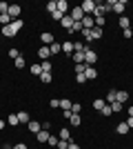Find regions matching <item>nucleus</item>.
<instances>
[{"instance_id":"nucleus-1","label":"nucleus","mask_w":133,"mask_h":149,"mask_svg":"<svg viewBox=\"0 0 133 149\" xmlns=\"http://www.w3.org/2000/svg\"><path fill=\"white\" fill-rule=\"evenodd\" d=\"M25 27V20L22 18H18V20H13L11 25H5V27H0V36L2 38H13L16 33H18L20 29Z\"/></svg>"},{"instance_id":"nucleus-2","label":"nucleus","mask_w":133,"mask_h":149,"mask_svg":"<svg viewBox=\"0 0 133 149\" xmlns=\"http://www.w3.org/2000/svg\"><path fill=\"white\" fill-rule=\"evenodd\" d=\"M95 62H98V54H95V51L89 47V49L84 51V65H87V67H93Z\"/></svg>"},{"instance_id":"nucleus-3","label":"nucleus","mask_w":133,"mask_h":149,"mask_svg":"<svg viewBox=\"0 0 133 149\" xmlns=\"http://www.w3.org/2000/svg\"><path fill=\"white\" fill-rule=\"evenodd\" d=\"M80 9H82L84 16H93V11H95V0H84L82 5H80Z\"/></svg>"},{"instance_id":"nucleus-4","label":"nucleus","mask_w":133,"mask_h":149,"mask_svg":"<svg viewBox=\"0 0 133 149\" xmlns=\"http://www.w3.org/2000/svg\"><path fill=\"white\" fill-rule=\"evenodd\" d=\"M124 9H127V0H115L113 7H111V11H115L118 16H122V13H124Z\"/></svg>"},{"instance_id":"nucleus-5","label":"nucleus","mask_w":133,"mask_h":149,"mask_svg":"<svg viewBox=\"0 0 133 149\" xmlns=\"http://www.w3.org/2000/svg\"><path fill=\"white\" fill-rule=\"evenodd\" d=\"M69 16L73 18V22H82V18H84V13H82V9H80V7H71Z\"/></svg>"},{"instance_id":"nucleus-6","label":"nucleus","mask_w":133,"mask_h":149,"mask_svg":"<svg viewBox=\"0 0 133 149\" xmlns=\"http://www.w3.org/2000/svg\"><path fill=\"white\" fill-rule=\"evenodd\" d=\"M9 18L11 20H18L20 18V13H22V9H20V5H9Z\"/></svg>"},{"instance_id":"nucleus-7","label":"nucleus","mask_w":133,"mask_h":149,"mask_svg":"<svg viewBox=\"0 0 133 149\" xmlns=\"http://www.w3.org/2000/svg\"><path fill=\"white\" fill-rule=\"evenodd\" d=\"M73 25H76V22H73V18H71L69 13H67V16H64V18L60 20V27H62V29H67V31H71V29H73Z\"/></svg>"},{"instance_id":"nucleus-8","label":"nucleus","mask_w":133,"mask_h":149,"mask_svg":"<svg viewBox=\"0 0 133 149\" xmlns=\"http://www.w3.org/2000/svg\"><path fill=\"white\" fill-rule=\"evenodd\" d=\"M40 40H42V42L47 45V47L56 42V40H53V33H51V31H42V33H40Z\"/></svg>"},{"instance_id":"nucleus-9","label":"nucleus","mask_w":133,"mask_h":149,"mask_svg":"<svg viewBox=\"0 0 133 149\" xmlns=\"http://www.w3.org/2000/svg\"><path fill=\"white\" fill-rule=\"evenodd\" d=\"M38 58H40V60H49V58H51V51H49L47 45H42V47L38 49Z\"/></svg>"},{"instance_id":"nucleus-10","label":"nucleus","mask_w":133,"mask_h":149,"mask_svg":"<svg viewBox=\"0 0 133 149\" xmlns=\"http://www.w3.org/2000/svg\"><path fill=\"white\" fill-rule=\"evenodd\" d=\"M93 27H95L93 16H84V18H82V29H93Z\"/></svg>"},{"instance_id":"nucleus-11","label":"nucleus","mask_w":133,"mask_h":149,"mask_svg":"<svg viewBox=\"0 0 133 149\" xmlns=\"http://www.w3.org/2000/svg\"><path fill=\"white\" fill-rule=\"evenodd\" d=\"M80 123H82V116H80V113H73V111H71L69 125H71V127H80Z\"/></svg>"},{"instance_id":"nucleus-12","label":"nucleus","mask_w":133,"mask_h":149,"mask_svg":"<svg viewBox=\"0 0 133 149\" xmlns=\"http://www.w3.org/2000/svg\"><path fill=\"white\" fill-rule=\"evenodd\" d=\"M49 129H42V131H38V134H36V140H38V143H47V140H49Z\"/></svg>"},{"instance_id":"nucleus-13","label":"nucleus","mask_w":133,"mask_h":149,"mask_svg":"<svg viewBox=\"0 0 133 149\" xmlns=\"http://www.w3.org/2000/svg\"><path fill=\"white\" fill-rule=\"evenodd\" d=\"M27 127H29V131H31V134H38V131H42V123H38V120H31Z\"/></svg>"},{"instance_id":"nucleus-14","label":"nucleus","mask_w":133,"mask_h":149,"mask_svg":"<svg viewBox=\"0 0 133 149\" xmlns=\"http://www.w3.org/2000/svg\"><path fill=\"white\" fill-rule=\"evenodd\" d=\"M58 11H60V13H64V16H67V11H71L69 2H67V0H58Z\"/></svg>"},{"instance_id":"nucleus-15","label":"nucleus","mask_w":133,"mask_h":149,"mask_svg":"<svg viewBox=\"0 0 133 149\" xmlns=\"http://www.w3.org/2000/svg\"><path fill=\"white\" fill-rule=\"evenodd\" d=\"M18 120H20V125H29V123H31L29 111H18Z\"/></svg>"},{"instance_id":"nucleus-16","label":"nucleus","mask_w":133,"mask_h":149,"mask_svg":"<svg viewBox=\"0 0 133 149\" xmlns=\"http://www.w3.org/2000/svg\"><path fill=\"white\" fill-rule=\"evenodd\" d=\"M84 78H87V80H95V78H98V71H95L93 67H87L84 69Z\"/></svg>"},{"instance_id":"nucleus-17","label":"nucleus","mask_w":133,"mask_h":149,"mask_svg":"<svg viewBox=\"0 0 133 149\" xmlns=\"http://www.w3.org/2000/svg\"><path fill=\"white\" fill-rule=\"evenodd\" d=\"M118 25H120V29H131V20L127 18V16H120V20H118Z\"/></svg>"},{"instance_id":"nucleus-18","label":"nucleus","mask_w":133,"mask_h":149,"mask_svg":"<svg viewBox=\"0 0 133 149\" xmlns=\"http://www.w3.org/2000/svg\"><path fill=\"white\" fill-rule=\"evenodd\" d=\"M49 51H51V56H58V54L62 51V42H53V45H49Z\"/></svg>"},{"instance_id":"nucleus-19","label":"nucleus","mask_w":133,"mask_h":149,"mask_svg":"<svg viewBox=\"0 0 133 149\" xmlns=\"http://www.w3.org/2000/svg\"><path fill=\"white\" fill-rule=\"evenodd\" d=\"M58 138H60V140H67V143H69V140H71V131L67 129V127H64V129H60V131H58Z\"/></svg>"},{"instance_id":"nucleus-20","label":"nucleus","mask_w":133,"mask_h":149,"mask_svg":"<svg viewBox=\"0 0 133 149\" xmlns=\"http://www.w3.org/2000/svg\"><path fill=\"white\" fill-rule=\"evenodd\" d=\"M115 96H118V89H111V91L104 96V102L107 105H111V102H115Z\"/></svg>"},{"instance_id":"nucleus-21","label":"nucleus","mask_w":133,"mask_h":149,"mask_svg":"<svg viewBox=\"0 0 133 149\" xmlns=\"http://www.w3.org/2000/svg\"><path fill=\"white\" fill-rule=\"evenodd\" d=\"M104 107H107V102H104V98H95V100H93V109H95V111H102Z\"/></svg>"},{"instance_id":"nucleus-22","label":"nucleus","mask_w":133,"mask_h":149,"mask_svg":"<svg viewBox=\"0 0 133 149\" xmlns=\"http://www.w3.org/2000/svg\"><path fill=\"white\" fill-rule=\"evenodd\" d=\"M7 123L11 125V127H18V125H20V120H18V113H9V116H7Z\"/></svg>"},{"instance_id":"nucleus-23","label":"nucleus","mask_w":133,"mask_h":149,"mask_svg":"<svg viewBox=\"0 0 133 149\" xmlns=\"http://www.w3.org/2000/svg\"><path fill=\"white\" fill-rule=\"evenodd\" d=\"M71 105H73V102H71L69 98H62V100H60V109H62V111H71Z\"/></svg>"},{"instance_id":"nucleus-24","label":"nucleus","mask_w":133,"mask_h":149,"mask_svg":"<svg viewBox=\"0 0 133 149\" xmlns=\"http://www.w3.org/2000/svg\"><path fill=\"white\" fill-rule=\"evenodd\" d=\"M115 100L124 105V102H127V100H129V91H124V89H122V91H118V96H115Z\"/></svg>"},{"instance_id":"nucleus-25","label":"nucleus","mask_w":133,"mask_h":149,"mask_svg":"<svg viewBox=\"0 0 133 149\" xmlns=\"http://www.w3.org/2000/svg\"><path fill=\"white\" fill-rule=\"evenodd\" d=\"M62 51L67 54V56H71L73 54V42L71 40H67V42H62Z\"/></svg>"},{"instance_id":"nucleus-26","label":"nucleus","mask_w":133,"mask_h":149,"mask_svg":"<svg viewBox=\"0 0 133 149\" xmlns=\"http://www.w3.org/2000/svg\"><path fill=\"white\" fill-rule=\"evenodd\" d=\"M109 107H111V111H113V113H122V109H124V105H122V102H118V100H115V102H111Z\"/></svg>"},{"instance_id":"nucleus-27","label":"nucleus","mask_w":133,"mask_h":149,"mask_svg":"<svg viewBox=\"0 0 133 149\" xmlns=\"http://www.w3.org/2000/svg\"><path fill=\"white\" fill-rule=\"evenodd\" d=\"M56 9H58V0H49V2H47V11H49V16L56 11Z\"/></svg>"},{"instance_id":"nucleus-28","label":"nucleus","mask_w":133,"mask_h":149,"mask_svg":"<svg viewBox=\"0 0 133 149\" xmlns=\"http://www.w3.org/2000/svg\"><path fill=\"white\" fill-rule=\"evenodd\" d=\"M25 65H27V60H25V58H22V56L13 60V67H16V69H25Z\"/></svg>"},{"instance_id":"nucleus-29","label":"nucleus","mask_w":133,"mask_h":149,"mask_svg":"<svg viewBox=\"0 0 133 149\" xmlns=\"http://www.w3.org/2000/svg\"><path fill=\"white\" fill-rule=\"evenodd\" d=\"M115 131H118L120 136H124V134H129V125H127V123H120V125H118V129H115Z\"/></svg>"},{"instance_id":"nucleus-30","label":"nucleus","mask_w":133,"mask_h":149,"mask_svg":"<svg viewBox=\"0 0 133 149\" xmlns=\"http://www.w3.org/2000/svg\"><path fill=\"white\" fill-rule=\"evenodd\" d=\"M38 78H40V82H44V85H49V82L53 80V78H51V74H47V71H42Z\"/></svg>"},{"instance_id":"nucleus-31","label":"nucleus","mask_w":133,"mask_h":149,"mask_svg":"<svg viewBox=\"0 0 133 149\" xmlns=\"http://www.w3.org/2000/svg\"><path fill=\"white\" fill-rule=\"evenodd\" d=\"M11 22H13V20L9 18V13H0V25H2V27H5V25H11Z\"/></svg>"},{"instance_id":"nucleus-32","label":"nucleus","mask_w":133,"mask_h":149,"mask_svg":"<svg viewBox=\"0 0 133 149\" xmlns=\"http://www.w3.org/2000/svg\"><path fill=\"white\" fill-rule=\"evenodd\" d=\"M71 58H73V62H76V65L84 62V54H78V51H73V54H71Z\"/></svg>"},{"instance_id":"nucleus-33","label":"nucleus","mask_w":133,"mask_h":149,"mask_svg":"<svg viewBox=\"0 0 133 149\" xmlns=\"http://www.w3.org/2000/svg\"><path fill=\"white\" fill-rule=\"evenodd\" d=\"M82 38L87 40V42H93V33H91V29H82Z\"/></svg>"},{"instance_id":"nucleus-34","label":"nucleus","mask_w":133,"mask_h":149,"mask_svg":"<svg viewBox=\"0 0 133 149\" xmlns=\"http://www.w3.org/2000/svg\"><path fill=\"white\" fill-rule=\"evenodd\" d=\"M40 67H42V71L51 74V67H53V65H51V60H42V62H40Z\"/></svg>"},{"instance_id":"nucleus-35","label":"nucleus","mask_w":133,"mask_h":149,"mask_svg":"<svg viewBox=\"0 0 133 149\" xmlns=\"http://www.w3.org/2000/svg\"><path fill=\"white\" fill-rule=\"evenodd\" d=\"M91 33H93V40H100V38H102V27H93Z\"/></svg>"},{"instance_id":"nucleus-36","label":"nucleus","mask_w":133,"mask_h":149,"mask_svg":"<svg viewBox=\"0 0 133 149\" xmlns=\"http://www.w3.org/2000/svg\"><path fill=\"white\" fill-rule=\"evenodd\" d=\"M58 143H60V138H58V136H49V140H47L49 147H58Z\"/></svg>"},{"instance_id":"nucleus-37","label":"nucleus","mask_w":133,"mask_h":149,"mask_svg":"<svg viewBox=\"0 0 133 149\" xmlns=\"http://www.w3.org/2000/svg\"><path fill=\"white\" fill-rule=\"evenodd\" d=\"M9 58H11V60H16V58H20V51L16 49V47H11V49H9Z\"/></svg>"},{"instance_id":"nucleus-38","label":"nucleus","mask_w":133,"mask_h":149,"mask_svg":"<svg viewBox=\"0 0 133 149\" xmlns=\"http://www.w3.org/2000/svg\"><path fill=\"white\" fill-rule=\"evenodd\" d=\"M31 74H33V76H40V74H42V67H40V62H38V65H31Z\"/></svg>"},{"instance_id":"nucleus-39","label":"nucleus","mask_w":133,"mask_h":149,"mask_svg":"<svg viewBox=\"0 0 133 149\" xmlns=\"http://www.w3.org/2000/svg\"><path fill=\"white\" fill-rule=\"evenodd\" d=\"M51 18L56 20V22H60V20H62V18H64V13H60V11H58V9H56V11L51 13Z\"/></svg>"},{"instance_id":"nucleus-40","label":"nucleus","mask_w":133,"mask_h":149,"mask_svg":"<svg viewBox=\"0 0 133 149\" xmlns=\"http://www.w3.org/2000/svg\"><path fill=\"white\" fill-rule=\"evenodd\" d=\"M49 107H51V109H60V100H58V98H51L49 100Z\"/></svg>"},{"instance_id":"nucleus-41","label":"nucleus","mask_w":133,"mask_h":149,"mask_svg":"<svg viewBox=\"0 0 133 149\" xmlns=\"http://www.w3.org/2000/svg\"><path fill=\"white\" fill-rule=\"evenodd\" d=\"M71 111H73V113H80V111H82V105H80V102H73V105H71Z\"/></svg>"},{"instance_id":"nucleus-42","label":"nucleus","mask_w":133,"mask_h":149,"mask_svg":"<svg viewBox=\"0 0 133 149\" xmlns=\"http://www.w3.org/2000/svg\"><path fill=\"white\" fill-rule=\"evenodd\" d=\"M76 74H84V69H87V65H84V62H80V65H76Z\"/></svg>"},{"instance_id":"nucleus-43","label":"nucleus","mask_w":133,"mask_h":149,"mask_svg":"<svg viewBox=\"0 0 133 149\" xmlns=\"http://www.w3.org/2000/svg\"><path fill=\"white\" fill-rule=\"evenodd\" d=\"M76 82H78V85H84V82H87L84 74H76Z\"/></svg>"},{"instance_id":"nucleus-44","label":"nucleus","mask_w":133,"mask_h":149,"mask_svg":"<svg viewBox=\"0 0 133 149\" xmlns=\"http://www.w3.org/2000/svg\"><path fill=\"white\" fill-rule=\"evenodd\" d=\"M102 116H104V118H109V116H113V111H111V107H104V109H102Z\"/></svg>"},{"instance_id":"nucleus-45","label":"nucleus","mask_w":133,"mask_h":149,"mask_svg":"<svg viewBox=\"0 0 133 149\" xmlns=\"http://www.w3.org/2000/svg\"><path fill=\"white\" fill-rule=\"evenodd\" d=\"M9 11V2H0V13H7Z\"/></svg>"},{"instance_id":"nucleus-46","label":"nucleus","mask_w":133,"mask_h":149,"mask_svg":"<svg viewBox=\"0 0 133 149\" xmlns=\"http://www.w3.org/2000/svg\"><path fill=\"white\" fill-rule=\"evenodd\" d=\"M11 149H29V147H27V145L25 143H16V145H13V147Z\"/></svg>"},{"instance_id":"nucleus-47","label":"nucleus","mask_w":133,"mask_h":149,"mask_svg":"<svg viewBox=\"0 0 133 149\" xmlns=\"http://www.w3.org/2000/svg\"><path fill=\"white\" fill-rule=\"evenodd\" d=\"M95 20V27H104V18H93Z\"/></svg>"},{"instance_id":"nucleus-48","label":"nucleus","mask_w":133,"mask_h":149,"mask_svg":"<svg viewBox=\"0 0 133 149\" xmlns=\"http://www.w3.org/2000/svg\"><path fill=\"white\" fill-rule=\"evenodd\" d=\"M122 33H124V38H133V31H131V29H124Z\"/></svg>"},{"instance_id":"nucleus-49","label":"nucleus","mask_w":133,"mask_h":149,"mask_svg":"<svg viewBox=\"0 0 133 149\" xmlns=\"http://www.w3.org/2000/svg\"><path fill=\"white\" fill-rule=\"evenodd\" d=\"M67 149H80V145H78V143H71V140H69V147H67Z\"/></svg>"},{"instance_id":"nucleus-50","label":"nucleus","mask_w":133,"mask_h":149,"mask_svg":"<svg viewBox=\"0 0 133 149\" xmlns=\"http://www.w3.org/2000/svg\"><path fill=\"white\" fill-rule=\"evenodd\" d=\"M127 125H129V129H133V116H129V118H127Z\"/></svg>"},{"instance_id":"nucleus-51","label":"nucleus","mask_w":133,"mask_h":149,"mask_svg":"<svg viewBox=\"0 0 133 149\" xmlns=\"http://www.w3.org/2000/svg\"><path fill=\"white\" fill-rule=\"evenodd\" d=\"M127 116H133V105H131V107L127 109Z\"/></svg>"},{"instance_id":"nucleus-52","label":"nucleus","mask_w":133,"mask_h":149,"mask_svg":"<svg viewBox=\"0 0 133 149\" xmlns=\"http://www.w3.org/2000/svg\"><path fill=\"white\" fill-rule=\"evenodd\" d=\"M5 125H7V123H5V120H0V131L5 129Z\"/></svg>"},{"instance_id":"nucleus-53","label":"nucleus","mask_w":133,"mask_h":149,"mask_svg":"<svg viewBox=\"0 0 133 149\" xmlns=\"http://www.w3.org/2000/svg\"><path fill=\"white\" fill-rule=\"evenodd\" d=\"M0 149H11V147H9V145H2V147H0Z\"/></svg>"},{"instance_id":"nucleus-54","label":"nucleus","mask_w":133,"mask_h":149,"mask_svg":"<svg viewBox=\"0 0 133 149\" xmlns=\"http://www.w3.org/2000/svg\"><path fill=\"white\" fill-rule=\"evenodd\" d=\"M67 147H69V145H67Z\"/></svg>"},{"instance_id":"nucleus-55","label":"nucleus","mask_w":133,"mask_h":149,"mask_svg":"<svg viewBox=\"0 0 133 149\" xmlns=\"http://www.w3.org/2000/svg\"><path fill=\"white\" fill-rule=\"evenodd\" d=\"M0 38H2V36H0Z\"/></svg>"},{"instance_id":"nucleus-56","label":"nucleus","mask_w":133,"mask_h":149,"mask_svg":"<svg viewBox=\"0 0 133 149\" xmlns=\"http://www.w3.org/2000/svg\"><path fill=\"white\" fill-rule=\"evenodd\" d=\"M131 31H133V29H131Z\"/></svg>"}]
</instances>
